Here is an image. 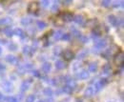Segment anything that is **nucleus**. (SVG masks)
Instances as JSON below:
<instances>
[{"instance_id": "44", "label": "nucleus", "mask_w": 124, "mask_h": 102, "mask_svg": "<svg viewBox=\"0 0 124 102\" xmlns=\"http://www.w3.org/2000/svg\"><path fill=\"white\" fill-rule=\"evenodd\" d=\"M32 67H33V65H32V64H30V63H28V64H26V65L24 66V68H25V69H31Z\"/></svg>"}, {"instance_id": "14", "label": "nucleus", "mask_w": 124, "mask_h": 102, "mask_svg": "<svg viewBox=\"0 0 124 102\" xmlns=\"http://www.w3.org/2000/svg\"><path fill=\"white\" fill-rule=\"evenodd\" d=\"M42 71H43L45 74H48V73L51 71V64L48 63V62L44 63V64L42 65Z\"/></svg>"}, {"instance_id": "29", "label": "nucleus", "mask_w": 124, "mask_h": 102, "mask_svg": "<svg viewBox=\"0 0 124 102\" xmlns=\"http://www.w3.org/2000/svg\"><path fill=\"white\" fill-rule=\"evenodd\" d=\"M95 88H96V89H95L94 91H96V92H99L103 87L101 86V84H100L99 82H96V83L95 84Z\"/></svg>"}, {"instance_id": "31", "label": "nucleus", "mask_w": 124, "mask_h": 102, "mask_svg": "<svg viewBox=\"0 0 124 102\" xmlns=\"http://www.w3.org/2000/svg\"><path fill=\"white\" fill-rule=\"evenodd\" d=\"M11 19L10 18H1L0 19V25H4V24H9L11 22Z\"/></svg>"}, {"instance_id": "46", "label": "nucleus", "mask_w": 124, "mask_h": 102, "mask_svg": "<svg viewBox=\"0 0 124 102\" xmlns=\"http://www.w3.org/2000/svg\"><path fill=\"white\" fill-rule=\"evenodd\" d=\"M2 70H5V66L0 63V71H2Z\"/></svg>"}, {"instance_id": "47", "label": "nucleus", "mask_w": 124, "mask_h": 102, "mask_svg": "<svg viewBox=\"0 0 124 102\" xmlns=\"http://www.w3.org/2000/svg\"><path fill=\"white\" fill-rule=\"evenodd\" d=\"M61 92L62 91H60V90H56V92H55V93H56V95H60V94H61Z\"/></svg>"}, {"instance_id": "15", "label": "nucleus", "mask_w": 124, "mask_h": 102, "mask_svg": "<svg viewBox=\"0 0 124 102\" xmlns=\"http://www.w3.org/2000/svg\"><path fill=\"white\" fill-rule=\"evenodd\" d=\"M55 68L57 70H62V69L66 68V64L63 61H61V60H57V61L55 62Z\"/></svg>"}, {"instance_id": "9", "label": "nucleus", "mask_w": 124, "mask_h": 102, "mask_svg": "<svg viewBox=\"0 0 124 102\" xmlns=\"http://www.w3.org/2000/svg\"><path fill=\"white\" fill-rule=\"evenodd\" d=\"M106 45H107V42L105 40H96L95 43V47L97 49H103L106 47Z\"/></svg>"}, {"instance_id": "12", "label": "nucleus", "mask_w": 124, "mask_h": 102, "mask_svg": "<svg viewBox=\"0 0 124 102\" xmlns=\"http://www.w3.org/2000/svg\"><path fill=\"white\" fill-rule=\"evenodd\" d=\"M14 34H16L17 36L21 37L22 39H24V38H25V36H26V35H25V34H24V32H23L21 29H18V28H17V29H15V30L14 31Z\"/></svg>"}, {"instance_id": "10", "label": "nucleus", "mask_w": 124, "mask_h": 102, "mask_svg": "<svg viewBox=\"0 0 124 102\" xmlns=\"http://www.w3.org/2000/svg\"><path fill=\"white\" fill-rule=\"evenodd\" d=\"M5 60L7 62H9V63H17L18 62V59L15 57V56H14V55H7L6 57H5Z\"/></svg>"}, {"instance_id": "21", "label": "nucleus", "mask_w": 124, "mask_h": 102, "mask_svg": "<svg viewBox=\"0 0 124 102\" xmlns=\"http://www.w3.org/2000/svg\"><path fill=\"white\" fill-rule=\"evenodd\" d=\"M44 95H47L48 97H51L53 95V90L51 88H46L44 89Z\"/></svg>"}, {"instance_id": "37", "label": "nucleus", "mask_w": 124, "mask_h": 102, "mask_svg": "<svg viewBox=\"0 0 124 102\" xmlns=\"http://www.w3.org/2000/svg\"><path fill=\"white\" fill-rule=\"evenodd\" d=\"M101 5L103 6V7H109L110 5H111V1H108V0H104V1H102L101 2Z\"/></svg>"}, {"instance_id": "1", "label": "nucleus", "mask_w": 124, "mask_h": 102, "mask_svg": "<svg viewBox=\"0 0 124 102\" xmlns=\"http://www.w3.org/2000/svg\"><path fill=\"white\" fill-rule=\"evenodd\" d=\"M114 62L116 65L117 66H121L123 65L124 62V54L122 52H118L115 54V57H114Z\"/></svg>"}, {"instance_id": "19", "label": "nucleus", "mask_w": 124, "mask_h": 102, "mask_svg": "<svg viewBox=\"0 0 124 102\" xmlns=\"http://www.w3.org/2000/svg\"><path fill=\"white\" fill-rule=\"evenodd\" d=\"M71 31H72V33H73V34L75 35V36H78V37H80L82 34H81V33L78 31V30H76V28H74V26L71 28Z\"/></svg>"}, {"instance_id": "26", "label": "nucleus", "mask_w": 124, "mask_h": 102, "mask_svg": "<svg viewBox=\"0 0 124 102\" xmlns=\"http://www.w3.org/2000/svg\"><path fill=\"white\" fill-rule=\"evenodd\" d=\"M111 72V67L109 64H106L105 66H103V73L105 75H108Z\"/></svg>"}, {"instance_id": "7", "label": "nucleus", "mask_w": 124, "mask_h": 102, "mask_svg": "<svg viewBox=\"0 0 124 102\" xmlns=\"http://www.w3.org/2000/svg\"><path fill=\"white\" fill-rule=\"evenodd\" d=\"M108 21L110 22V24H111V25H113V26H115V27H117V22H118V19H117L115 15H113V14L108 15Z\"/></svg>"}, {"instance_id": "8", "label": "nucleus", "mask_w": 124, "mask_h": 102, "mask_svg": "<svg viewBox=\"0 0 124 102\" xmlns=\"http://www.w3.org/2000/svg\"><path fill=\"white\" fill-rule=\"evenodd\" d=\"M60 16H62L63 18V21H72L73 20V14H70V13H67V12H65V13H62L61 14H60Z\"/></svg>"}, {"instance_id": "43", "label": "nucleus", "mask_w": 124, "mask_h": 102, "mask_svg": "<svg viewBox=\"0 0 124 102\" xmlns=\"http://www.w3.org/2000/svg\"><path fill=\"white\" fill-rule=\"evenodd\" d=\"M72 3H73L72 0H65V1H63V4H64V5H70V4H72Z\"/></svg>"}, {"instance_id": "36", "label": "nucleus", "mask_w": 124, "mask_h": 102, "mask_svg": "<svg viewBox=\"0 0 124 102\" xmlns=\"http://www.w3.org/2000/svg\"><path fill=\"white\" fill-rule=\"evenodd\" d=\"M70 37H71V35H70L69 34H62V36H61L62 39H63V40H66V41L70 40Z\"/></svg>"}, {"instance_id": "33", "label": "nucleus", "mask_w": 124, "mask_h": 102, "mask_svg": "<svg viewBox=\"0 0 124 102\" xmlns=\"http://www.w3.org/2000/svg\"><path fill=\"white\" fill-rule=\"evenodd\" d=\"M16 98L14 97V96H7V97H4V101L6 102H14Z\"/></svg>"}, {"instance_id": "27", "label": "nucleus", "mask_w": 124, "mask_h": 102, "mask_svg": "<svg viewBox=\"0 0 124 102\" xmlns=\"http://www.w3.org/2000/svg\"><path fill=\"white\" fill-rule=\"evenodd\" d=\"M51 10H52V12H53V13H56V12L58 11V5H57V1H55V4L52 6Z\"/></svg>"}, {"instance_id": "4", "label": "nucleus", "mask_w": 124, "mask_h": 102, "mask_svg": "<svg viewBox=\"0 0 124 102\" xmlns=\"http://www.w3.org/2000/svg\"><path fill=\"white\" fill-rule=\"evenodd\" d=\"M1 86H2L3 90H4L5 92H7V93L12 92V90H13V85H12V83H11V82H9V81L2 82Z\"/></svg>"}, {"instance_id": "5", "label": "nucleus", "mask_w": 124, "mask_h": 102, "mask_svg": "<svg viewBox=\"0 0 124 102\" xmlns=\"http://www.w3.org/2000/svg\"><path fill=\"white\" fill-rule=\"evenodd\" d=\"M31 83H32V79H28V80H25V81L23 82V83L21 84V87H20L21 92H26V91L29 89Z\"/></svg>"}, {"instance_id": "20", "label": "nucleus", "mask_w": 124, "mask_h": 102, "mask_svg": "<svg viewBox=\"0 0 124 102\" xmlns=\"http://www.w3.org/2000/svg\"><path fill=\"white\" fill-rule=\"evenodd\" d=\"M87 54H88V50H83L82 52H80V53L77 54V58H78V59H83L84 57H86Z\"/></svg>"}, {"instance_id": "42", "label": "nucleus", "mask_w": 124, "mask_h": 102, "mask_svg": "<svg viewBox=\"0 0 124 102\" xmlns=\"http://www.w3.org/2000/svg\"><path fill=\"white\" fill-rule=\"evenodd\" d=\"M49 1H47V0H42L41 1V5H42V7H47L48 5H49Z\"/></svg>"}, {"instance_id": "50", "label": "nucleus", "mask_w": 124, "mask_h": 102, "mask_svg": "<svg viewBox=\"0 0 124 102\" xmlns=\"http://www.w3.org/2000/svg\"><path fill=\"white\" fill-rule=\"evenodd\" d=\"M1 53H2V49L0 48V54H1Z\"/></svg>"}, {"instance_id": "17", "label": "nucleus", "mask_w": 124, "mask_h": 102, "mask_svg": "<svg viewBox=\"0 0 124 102\" xmlns=\"http://www.w3.org/2000/svg\"><path fill=\"white\" fill-rule=\"evenodd\" d=\"M32 22H33V19L30 18V17H24V18L21 19V24H22V25H25V26L31 24Z\"/></svg>"}, {"instance_id": "18", "label": "nucleus", "mask_w": 124, "mask_h": 102, "mask_svg": "<svg viewBox=\"0 0 124 102\" xmlns=\"http://www.w3.org/2000/svg\"><path fill=\"white\" fill-rule=\"evenodd\" d=\"M96 69H97V65H96V63H91V64L89 65V72H91V73H95V72L96 71Z\"/></svg>"}, {"instance_id": "25", "label": "nucleus", "mask_w": 124, "mask_h": 102, "mask_svg": "<svg viewBox=\"0 0 124 102\" xmlns=\"http://www.w3.org/2000/svg\"><path fill=\"white\" fill-rule=\"evenodd\" d=\"M23 53L25 54H30L32 53V48L29 47V46H24L23 47Z\"/></svg>"}, {"instance_id": "40", "label": "nucleus", "mask_w": 124, "mask_h": 102, "mask_svg": "<svg viewBox=\"0 0 124 102\" xmlns=\"http://www.w3.org/2000/svg\"><path fill=\"white\" fill-rule=\"evenodd\" d=\"M32 73H33V75H34V76H35V77H40V74H39L38 71L34 70V71H33Z\"/></svg>"}, {"instance_id": "39", "label": "nucleus", "mask_w": 124, "mask_h": 102, "mask_svg": "<svg viewBox=\"0 0 124 102\" xmlns=\"http://www.w3.org/2000/svg\"><path fill=\"white\" fill-rule=\"evenodd\" d=\"M79 40L81 41L82 43H86V42H88V37L85 36V35H81V36L79 37Z\"/></svg>"}, {"instance_id": "2", "label": "nucleus", "mask_w": 124, "mask_h": 102, "mask_svg": "<svg viewBox=\"0 0 124 102\" xmlns=\"http://www.w3.org/2000/svg\"><path fill=\"white\" fill-rule=\"evenodd\" d=\"M62 56L66 61H70L75 57V54L71 50H65L62 54Z\"/></svg>"}, {"instance_id": "51", "label": "nucleus", "mask_w": 124, "mask_h": 102, "mask_svg": "<svg viewBox=\"0 0 124 102\" xmlns=\"http://www.w3.org/2000/svg\"><path fill=\"white\" fill-rule=\"evenodd\" d=\"M38 102H45V101H43V100H39Z\"/></svg>"}, {"instance_id": "6", "label": "nucleus", "mask_w": 124, "mask_h": 102, "mask_svg": "<svg viewBox=\"0 0 124 102\" xmlns=\"http://www.w3.org/2000/svg\"><path fill=\"white\" fill-rule=\"evenodd\" d=\"M73 20L75 21L76 23L81 25V26H84V17L80 14H77V15H75L73 17Z\"/></svg>"}, {"instance_id": "24", "label": "nucleus", "mask_w": 124, "mask_h": 102, "mask_svg": "<svg viewBox=\"0 0 124 102\" xmlns=\"http://www.w3.org/2000/svg\"><path fill=\"white\" fill-rule=\"evenodd\" d=\"M36 25H37V27H38V29L39 30H43V29H45L46 28V23L44 22V21H37V23H36Z\"/></svg>"}, {"instance_id": "13", "label": "nucleus", "mask_w": 124, "mask_h": 102, "mask_svg": "<svg viewBox=\"0 0 124 102\" xmlns=\"http://www.w3.org/2000/svg\"><path fill=\"white\" fill-rule=\"evenodd\" d=\"M4 34H5L8 37H12V36L14 35V31L12 30L11 27H6V28L4 29Z\"/></svg>"}, {"instance_id": "30", "label": "nucleus", "mask_w": 124, "mask_h": 102, "mask_svg": "<svg viewBox=\"0 0 124 102\" xmlns=\"http://www.w3.org/2000/svg\"><path fill=\"white\" fill-rule=\"evenodd\" d=\"M55 24L56 26H63L64 21H63L62 18H56V19L55 20Z\"/></svg>"}, {"instance_id": "32", "label": "nucleus", "mask_w": 124, "mask_h": 102, "mask_svg": "<svg viewBox=\"0 0 124 102\" xmlns=\"http://www.w3.org/2000/svg\"><path fill=\"white\" fill-rule=\"evenodd\" d=\"M115 8H118V7H123V1H120V2H118V1H115L114 2V5H113Z\"/></svg>"}, {"instance_id": "23", "label": "nucleus", "mask_w": 124, "mask_h": 102, "mask_svg": "<svg viewBox=\"0 0 124 102\" xmlns=\"http://www.w3.org/2000/svg\"><path fill=\"white\" fill-rule=\"evenodd\" d=\"M72 91H73V89H72L69 85H65V86L63 87V89H62V92H64V93H66V94H71Z\"/></svg>"}, {"instance_id": "28", "label": "nucleus", "mask_w": 124, "mask_h": 102, "mask_svg": "<svg viewBox=\"0 0 124 102\" xmlns=\"http://www.w3.org/2000/svg\"><path fill=\"white\" fill-rule=\"evenodd\" d=\"M96 19H91L87 22V24L85 26H91V27H96Z\"/></svg>"}, {"instance_id": "45", "label": "nucleus", "mask_w": 124, "mask_h": 102, "mask_svg": "<svg viewBox=\"0 0 124 102\" xmlns=\"http://www.w3.org/2000/svg\"><path fill=\"white\" fill-rule=\"evenodd\" d=\"M93 53H94V54H98V53H99V49H97V48L95 47L94 50H93Z\"/></svg>"}, {"instance_id": "3", "label": "nucleus", "mask_w": 124, "mask_h": 102, "mask_svg": "<svg viewBox=\"0 0 124 102\" xmlns=\"http://www.w3.org/2000/svg\"><path fill=\"white\" fill-rule=\"evenodd\" d=\"M38 8H39V5L37 2H32V3H30V5L28 7V12L29 13H36L38 11Z\"/></svg>"}, {"instance_id": "41", "label": "nucleus", "mask_w": 124, "mask_h": 102, "mask_svg": "<svg viewBox=\"0 0 124 102\" xmlns=\"http://www.w3.org/2000/svg\"><path fill=\"white\" fill-rule=\"evenodd\" d=\"M98 82L101 84V86H102V87H104V86L107 84V79H105V78H102V79H100V80H99Z\"/></svg>"}, {"instance_id": "38", "label": "nucleus", "mask_w": 124, "mask_h": 102, "mask_svg": "<svg viewBox=\"0 0 124 102\" xmlns=\"http://www.w3.org/2000/svg\"><path fill=\"white\" fill-rule=\"evenodd\" d=\"M60 49H61L60 47H55V50H54V54H55V55H58V54H60V51H61Z\"/></svg>"}, {"instance_id": "34", "label": "nucleus", "mask_w": 124, "mask_h": 102, "mask_svg": "<svg viewBox=\"0 0 124 102\" xmlns=\"http://www.w3.org/2000/svg\"><path fill=\"white\" fill-rule=\"evenodd\" d=\"M34 99H35V96L34 95H30L27 99H26V102H34Z\"/></svg>"}, {"instance_id": "49", "label": "nucleus", "mask_w": 124, "mask_h": 102, "mask_svg": "<svg viewBox=\"0 0 124 102\" xmlns=\"http://www.w3.org/2000/svg\"><path fill=\"white\" fill-rule=\"evenodd\" d=\"M2 98H3V95H2V94L0 93V99H2Z\"/></svg>"}, {"instance_id": "53", "label": "nucleus", "mask_w": 124, "mask_h": 102, "mask_svg": "<svg viewBox=\"0 0 124 102\" xmlns=\"http://www.w3.org/2000/svg\"><path fill=\"white\" fill-rule=\"evenodd\" d=\"M0 43H1V40H0Z\"/></svg>"}, {"instance_id": "48", "label": "nucleus", "mask_w": 124, "mask_h": 102, "mask_svg": "<svg viewBox=\"0 0 124 102\" xmlns=\"http://www.w3.org/2000/svg\"><path fill=\"white\" fill-rule=\"evenodd\" d=\"M54 100H53V98H49V99H47L46 100V102H53Z\"/></svg>"}, {"instance_id": "52", "label": "nucleus", "mask_w": 124, "mask_h": 102, "mask_svg": "<svg viewBox=\"0 0 124 102\" xmlns=\"http://www.w3.org/2000/svg\"><path fill=\"white\" fill-rule=\"evenodd\" d=\"M14 102H18V101H17V100H16V99H15V100H14Z\"/></svg>"}, {"instance_id": "22", "label": "nucleus", "mask_w": 124, "mask_h": 102, "mask_svg": "<svg viewBox=\"0 0 124 102\" xmlns=\"http://www.w3.org/2000/svg\"><path fill=\"white\" fill-rule=\"evenodd\" d=\"M62 32L61 31H57V32H55V34H54V39L56 41V40H59L60 38H61V36H62Z\"/></svg>"}, {"instance_id": "16", "label": "nucleus", "mask_w": 124, "mask_h": 102, "mask_svg": "<svg viewBox=\"0 0 124 102\" xmlns=\"http://www.w3.org/2000/svg\"><path fill=\"white\" fill-rule=\"evenodd\" d=\"M78 77H79L80 79H88V77H89V73H88V71H82V72L78 75Z\"/></svg>"}, {"instance_id": "35", "label": "nucleus", "mask_w": 124, "mask_h": 102, "mask_svg": "<svg viewBox=\"0 0 124 102\" xmlns=\"http://www.w3.org/2000/svg\"><path fill=\"white\" fill-rule=\"evenodd\" d=\"M9 49H10L11 51H16V50H17V46H16L15 44L12 43V44L9 45Z\"/></svg>"}, {"instance_id": "11", "label": "nucleus", "mask_w": 124, "mask_h": 102, "mask_svg": "<svg viewBox=\"0 0 124 102\" xmlns=\"http://www.w3.org/2000/svg\"><path fill=\"white\" fill-rule=\"evenodd\" d=\"M94 93H95V91H94L93 87H88V88L85 90L84 95H85V96H87V97H90V96H92V95H94Z\"/></svg>"}]
</instances>
